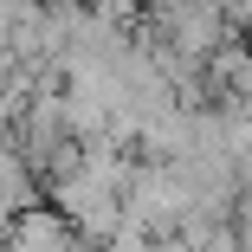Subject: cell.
I'll return each mask as SVG.
<instances>
[{"mask_svg": "<svg viewBox=\"0 0 252 252\" xmlns=\"http://www.w3.org/2000/svg\"><path fill=\"white\" fill-rule=\"evenodd\" d=\"M71 220L65 214H20V226H13V239L20 246H71Z\"/></svg>", "mask_w": 252, "mask_h": 252, "instance_id": "1", "label": "cell"}]
</instances>
